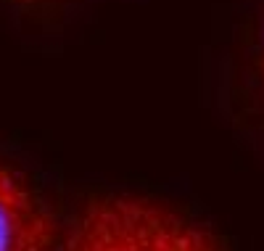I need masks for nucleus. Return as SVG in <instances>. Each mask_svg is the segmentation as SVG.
<instances>
[{"instance_id":"nucleus-1","label":"nucleus","mask_w":264,"mask_h":251,"mask_svg":"<svg viewBox=\"0 0 264 251\" xmlns=\"http://www.w3.org/2000/svg\"><path fill=\"white\" fill-rule=\"evenodd\" d=\"M56 251H220V246L169 207L119 196L87 207Z\"/></svg>"},{"instance_id":"nucleus-2","label":"nucleus","mask_w":264,"mask_h":251,"mask_svg":"<svg viewBox=\"0 0 264 251\" xmlns=\"http://www.w3.org/2000/svg\"><path fill=\"white\" fill-rule=\"evenodd\" d=\"M53 222L19 175L0 164V251H51Z\"/></svg>"}]
</instances>
